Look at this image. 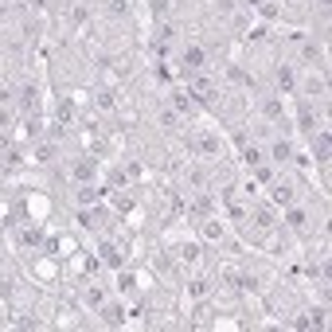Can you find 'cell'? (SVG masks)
<instances>
[{"mask_svg":"<svg viewBox=\"0 0 332 332\" xmlns=\"http://www.w3.org/2000/svg\"><path fill=\"white\" fill-rule=\"evenodd\" d=\"M28 211L35 215V219H43V215H47V199H43V196H31V199H28Z\"/></svg>","mask_w":332,"mask_h":332,"instance_id":"1","label":"cell"},{"mask_svg":"<svg viewBox=\"0 0 332 332\" xmlns=\"http://www.w3.org/2000/svg\"><path fill=\"white\" fill-rule=\"evenodd\" d=\"M184 59H188V67H203V51H199V47H188Z\"/></svg>","mask_w":332,"mask_h":332,"instance_id":"2","label":"cell"},{"mask_svg":"<svg viewBox=\"0 0 332 332\" xmlns=\"http://www.w3.org/2000/svg\"><path fill=\"white\" fill-rule=\"evenodd\" d=\"M172 102H176L180 114H192V109H196V102H188V94H172Z\"/></svg>","mask_w":332,"mask_h":332,"instance_id":"3","label":"cell"},{"mask_svg":"<svg viewBox=\"0 0 332 332\" xmlns=\"http://www.w3.org/2000/svg\"><path fill=\"white\" fill-rule=\"evenodd\" d=\"M273 199H278V203H293V188H289V184H278Z\"/></svg>","mask_w":332,"mask_h":332,"instance_id":"4","label":"cell"},{"mask_svg":"<svg viewBox=\"0 0 332 332\" xmlns=\"http://www.w3.org/2000/svg\"><path fill=\"white\" fill-rule=\"evenodd\" d=\"M289 156H293V149H289L286 141H278V145H273V160H289Z\"/></svg>","mask_w":332,"mask_h":332,"instance_id":"5","label":"cell"},{"mask_svg":"<svg viewBox=\"0 0 332 332\" xmlns=\"http://www.w3.org/2000/svg\"><path fill=\"white\" fill-rule=\"evenodd\" d=\"M203 293H207V282H203V278H199V282H192V286H188V297H203Z\"/></svg>","mask_w":332,"mask_h":332,"instance_id":"6","label":"cell"},{"mask_svg":"<svg viewBox=\"0 0 332 332\" xmlns=\"http://www.w3.org/2000/svg\"><path fill=\"white\" fill-rule=\"evenodd\" d=\"M94 199H98V192H94V188H82V192H78V203H94Z\"/></svg>","mask_w":332,"mask_h":332,"instance_id":"7","label":"cell"}]
</instances>
